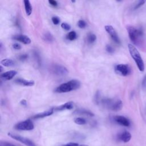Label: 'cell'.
I'll return each mask as SVG.
<instances>
[{"label":"cell","mask_w":146,"mask_h":146,"mask_svg":"<svg viewBox=\"0 0 146 146\" xmlns=\"http://www.w3.org/2000/svg\"><path fill=\"white\" fill-rule=\"evenodd\" d=\"M81 86L80 82L77 79H72L58 86L54 92L56 93H66L78 90Z\"/></svg>","instance_id":"cell-1"},{"label":"cell","mask_w":146,"mask_h":146,"mask_svg":"<svg viewBox=\"0 0 146 146\" xmlns=\"http://www.w3.org/2000/svg\"><path fill=\"white\" fill-rule=\"evenodd\" d=\"M100 104L105 108L113 111H120L123 108V102L120 99L103 98L102 99Z\"/></svg>","instance_id":"cell-2"},{"label":"cell","mask_w":146,"mask_h":146,"mask_svg":"<svg viewBox=\"0 0 146 146\" xmlns=\"http://www.w3.org/2000/svg\"><path fill=\"white\" fill-rule=\"evenodd\" d=\"M128 48L129 54L131 57L133 58V60L135 62L138 69L141 72L144 71L145 68L144 63L137 49L135 46L130 43L128 44Z\"/></svg>","instance_id":"cell-3"},{"label":"cell","mask_w":146,"mask_h":146,"mask_svg":"<svg viewBox=\"0 0 146 146\" xmlns=\"http://www.w3.org/2000/svg\"><path fill=\"white\" fill-rule=\"evenodd\" d=\"M127 30L128 31V36L130 40L135 44H139L141 38L143 35V31L141 29H137L135 27L128 25L127 26Z\"/></svg>","instance_id":"cell-4"},{"label":"cell","mask_w":146,"mask_h":146,"mask_svg":"<svg viewBox=\"0 0 146 146\" xmlns=\"http://www.w3.org/2000/svg\"><path fill=\"white\" fill-rule=\"evenodd\" d=\"M50 70L52 74L59 76H65L68 73V71L66 67L58 64H55L51 66Z\"/></svg>","instance_id":"cell-5"},{"label":"cell","mask_w":146,"mask_h":146,"mask_svg":"<svg viewBox=\"0 0 146 146\" xmlns=\"http://www.w3.org/2000/svg\"><path fill=\"white\" fill-rule=\"evenodd\" d=\"M14 128L20 131H31L34 128V125L30 119H27L17 123Z\"/></svg>","instance_id":"cell-6"},{"label":"cell","mask_w":146,"mask_h":146,"mask_svg":"<svg viewBox=\"0 0 146 146\" xmlns=\"http://www.w3.org/2000/svg\"><path fill=\"white\" fill-rule=\"evenodd\" d=\"M7 135L9 136H10L12 139L23 143V144L26 145V146H36L33 141H31L29 139L26 138L25 137H23V136H20L18 135L14 134V133H12L10 132H9L7 133Z\"/></svg>","instance_id":"cell-7"},{"label":"cell","mask_w":146,"mask_h":146,"mask_svg":"<svg viewBox=\"0 0 146 146\" xmlns=\"http://www.w3.org/2000/svg\"><path fill=\"white\" fill-rule=\"evenodd\" d=\"M115 72L123 76H126L130 74L131 68L128 65L125 64H119L115 67Z\"/></svg>","instance_id":"cell-8"},{"label":"cell","mask_w":146,"mask_h":146,"mask_svg":"<svg viewBox=\"0 0 146 146\" xmlns=\"http://www.w3.org/2000/svg\"><path fill=\"white\" fill-rule=\"evenodd\" d=\"M104 29L114 42H115L117 44L120 43V38L116 31L111 25H106L104 26Z\"/></svg>","instance_id":"cell-9"},{"label":"cell","mask_w":146,"mask_h":146,"mask_svg":"<svg viewBox=\"0 0 146 146\" xmlns=\"http://www.w3.org/2000/svg\"><path fill=\"white\" fill-rule=\"evenodd\" d=\"M113 120L117 124L124 126V127H129L131 124L130 121L128 119L125 117V116L121 115H116L113 117Z\"/></svg>","instance_id":"cell-10"},{"label":"cell","mask_w":146,"mask_h":146,"mask_svg":"<svg viewBox=\"0 0 146 146\" xmlns=\"http://www.w3.org/2000/svg\"><path fill=\"white\" fill-rule=\"evenodd\" d=\"M12 38L14 40L19 41V42H20L23 44H29L31 43V42L30 38L29 36H27V35H23V34L15 35L13 36Z\"/></svg>","instance_id":"cell-11"},{"label":"cell","mask_w":146,"mask_h":146,"mask_svg":"<svg viewBox=\"0 0 146 146\" xmlns=\"http://www.w3.org/2000/svg\"><path fill=\"white\" fill-rule=\"evenodd\" d=\"M131 134L127 131H123L119 133L117 135L118 139L124 143L128 142L131 140Z\"/></svg>","instance_id":"cell-12"},{"label":"cell","mask_w":146,"mask_h":146,"mask_svg":"<svg viewBox=\"0 0 146 146\" xmlns=\"http://www.w3.org/2000/svg\"><path fill=\"white\" fill-rule=\"evenodd\" d=\"M54 108H51V109H49V110H48L47 111H45L44 112H42L35 114L34 116H33L31 117L33 119H34L44 118L45 117L49 116L51 115L54 113Z\"/></svg>","instance_id":"cell-13"},{"label":"cell","mask_w":146,"mask_h":146,"mask_svg":"<svg viewBox=\"0 0 146 146\" xmlns=\"http://www.w3.org/2000/svg\"><path fill=\"white\" fill-rule=\"evenodd\" d=\"M14 82L18 84L26 86V87H30L34 85L35 82L34 80H26L22 78H17L15 79Z\"/></svg>","instance_id":"cell-14"},{"label":"cell","mask_w":146,"mask_h":146,"mask_svg":"<svg viewBox=\"0 0 146 146\" xmlns=\"http://www.w3.org/2000/svg\"><path fill=\"white\" fill-rule=\"evenodd\" d=\"M74 103L72 102H68L60 106L56 107L54 108L55 111H63V110H70L74 108Z\"/></svg>","instance_id":"cell-15"},{"label":"cell","mask_w":146,"mask_h":146,"mask_svg":"<svg viewBox=\"0 0 146 146\" xmlns=\"http://www.w3.org/2000/svg\"><path fill=\"white\" fill-rule=\"evenodd\" d=\"M17 74V72L15 70H10L1 74V78L4 80H9L12 79Z\"/></svg>","instance_id":"cell-16"},{"label":"cell","mask_w":146,"mask_h":146,"mask_svg":"<svg viewBox=\"0 0 146 146\" xmlns=\"http://www.w3.org/2000/svg\"><path fill=\"white\" fill-rule=\"evenodd\" d=\"M74 113L78 114V115H84L88 116H94V113L91 112L89 110H86V109H77L74 112Z\"/></svg>","instance_id":"cell-17"},{"label":"cell","mask_w":146,"mask_h":146,"mask_svg":"<svg viewBox=\"0 0 146 146\" xmlns=\"http://www.w3.org/2000/svg\"><path fill=\"white\" fill-rule=\"evenodd\" d=\"M42 39L45 42L48 43H52L54 40L53 35L50 32L48 31L44 33V34L42 36Z\"/></svg>","instance_id":"cell-18"},{"label":"cell","mask_w":146,"mask_h":146,"mask_svg":"<svg viewBox=\"0 0 146 146\" xmlns=\"http://www.w3.org/2000/svg\"><path fill=\"white\" fill-rule=\"evenodd\" d=\"M25 9L27 15H30L32 13V6L30 3V2L28 0L23 1Z\"/></svg>","instance_id":"cell-19"},{"label":"cell","mask_w":146,"mask_h":146,"mask_svg":"<svg viewBox=\"0 0 146 146\" xmlns=\"http://www.w3.org/2000/svg\"><path fill=\"white\" fill-rule=\"evenodd\" d=\"M1 66H3L5 67H11L14 65V62L9 58L3 59L1 61Z\"/></svg>","instance_id":"cell-20"},{"label":"cell","mask_w":146,"mask_h":146,"mask_svg":"<svg viewBox=\"0 0 146 146\" xmlns=\"http://www.w3.org/2000/svg\"><path fill=\"white\" fill-rule=\"evenodd\" d=\"M96 40V36L91 33H89L87 35V42L90 43H94Z\"/></svg>","instance_id":"cell-21"},{"label":"cell","mask_w":146,"mask_h":146,"mask_svg":"<svg viewBox=\"0 0 146 146\" xmlns=\"http://www.w3.org/2000/svg\"><path fill=\"white\" fill-rule=\"evenodd\" d=\"M76 38H77V34L75 31H71L69 32L66 35V38L69 40H74L76 39Z\"/></svg>","instance_id":"cell-22"},{"label":"cell","mask_w":146,"mask_h":146,"mask_svg":"<svg viewBox=\"0 0 146 146\" xmlns=\"http://www.w3.org/2000/svg\"><path fill=\"white\" fill-rule=\"evenodd\" d=\"M102 99V98L101 97V93L99 91H97L94 96V102L95 104H96L97 105L100 104Z\"/></svg>","instance_id":"cell-23"},{"label":"cell","mask_w":146,"mask_h":146,"mask_svg":"<svg viewBox=\"0 0 146 146\" xmlns=\"http://www.w3.org/2000/svg\"><path fill=\"white\" fill-rule=\"evenodd\" d=\"M74 122L78 125H84L86 124L87 123L86 119L82 117H76L74 119Z\"/></svg>","instance_id":"cell-24"},{"label":"cell","mask_w":146,"mask_h":146,"mask_svg":"<svg viewBox=\"0 0 146 146\" xmlns=\"http://www.w3.org/2000/svg\"><path fill=\"white\" fill-rule=\"evenodd\" d=\"M78 26L80 29H84V28H85L86 27L87 23H86V22L84 20L80 19V20H79L78 22Z\"/></svg>","instance_id":"cell-25"},{"label":"cell","mask_w":146,"mask_h":146,"mask_svg":"<svg viewBox=\"0 0 146 146\" xmlns=\"http://www.w3.org/2000/svg\"><path fill=\"white\" fill-rule=\"evenodd\" d=\"M145 1H143V0H141V1H138L136 5H135L134 7H133V9L134 10H136L137 9H139V7H140L141 6H143L145 3Z\"/></svg>","instance_id":"cell-26"},{"label":"cell","mask_w":146,"mask_h":146,"mask_svg":"<svg viewBox=\"0 0 146 146\" xmlns=\"http://www.w3.org/2000/svg\"><path fill=\"white\" fill-rule=\"evenodd\" d=\"M33 54H34V58H35V60L36 61V62L38 63V64H40V58L39 54L36 51H34Z\"/></svg>","instance_id":"cell-27"},{"label":"cell","mask_w":146,"mask_h":146,"mask_svg":"<svg viewBox=\"0 0 146 146\" xmlns=\"http://www.w3.org/2000/svg\"><path fill=\"white\" fill-rule=\"evenodd\" d=\"M60 26H61V27L63 29H64V30H65L66 31H68L71 29V26L69 24H68L67 23H66V22L62 23Z\"/></svg>","instance_id":"cell-28"},{"label":"cell","mask_w":146,"mask_h":146,"mask_svg":"<svg viewBox=\"0 0 146 146\" xmlns=\"http://www.w3.org/2000/svg\"><path fill=\"white\" fill-rule=\"evenodd\" d=\"M106 50L107 52H108L109 54H113L115 51V50L113 48V47L109 44H107L106 46Z\"/></svg>","instance_id":"cell-29"},{"label":"cell","mask_w":146,"mask_h":146,"mask_svg":"<svg viewBox=\"0 0 146 146\" xmlns=\"http://www.w3.org/2000/svg\"><path fill=\"white\" fill-rule=\"evenodd\" d=\"M51 20H52V22L53 24H54L55 25H58L60 23V19H59V17H58L56 16L52 17V18H51Z\"/></svg>","instance_id":"cell-30"},{"label":"cell","mask_w":146,"mask_h":146,"mask_svg":"<svg viewBox=\"0 0 146 146\" xmlns=\"http://www.w3.org/2000/svg\"><path fill=\"white\" fill-rule=\"evenodd\" d=\"M0 146H17L6 141H1Z\"/></svg>","instance_id":"cell-31"},{"label":"cell","mask_w":146,"mask_h":146,"mask_svg":"<svg viewBox=\"0 0 146 146\" xmlns=\"http://www.w3.org/2000/svg\"><path fill=\"white\" fill-rule=\"evenodd\" d=\"M28 57H29L28 54H23L20 55L19 56L18 58H19V59L21 61H25V60H26V59H27Z\"/></svg>","instance_id":"cell-32"},{"label":"cell","mask_w":146,"mask_h":146,"mask_svg":"<svg viewBox=\"0 0 146 146\" xmlns=\"http://www.w3.org/2000/svg\"><path fill=\"white\" fill-rule=\"evenodd\" d=\"M13 47L15 50H21V48H22L21 46L19 44L17 43H14V44H13Z\"/></svg>","instance_id":"cell-33"},{"label":"cell","mask_w":146,"mask_h":146,"mask_svg":"<svg viewBox=\"0 0 146 146\" xmlns=\"http://www.w3.org/2000/svg\"><path fill=\"white\" fill-rule=\"evenodd\" d=\"M48 3L50 5H51V6H54V7H56L58 6V2L54 0H49L48 1Z\"/></svg>","instance_id":"cell-34"},{"label":"cell","mask_w":146,"mask_h":146,"mask_svg":"<svg viewBox=\"0 0 146 146\" xmlns=\"http://www.w3.org/2000/svg\"><path fill=\"white\" fill-rule=\"evenodd\" d=\"M63 146H79L78 143H74V142H70L66 144Z\"/></svg>","instance_id":"cell-35"},{"label":"cell","mask_w":146,"mask_h":146,"mask_svg":"<svg viewBox=\"0 0 146 146\" xmlns=\"http://www.w3.org/2000/svg\"><path fill=\"white\" fill-rule=\"evenodd\" d=\"M20 104L23 106H26L27 104V101L25 100V99H22L21 100L20 102Z\"/></svg>","instance_id":"cell-36"},{"label":"cell","mask_w":146,"mask_h":146,"mask_svg":"<svg viewBox=\"0 0 146 146\" xmlns=\"http://www.w3.org/2000/svg\"><path fill=\"white\" fill-rule=\"evenodd\" d=\"M142 86L143 87H145L146 86V75L144 77L143 81H142Z\"/></svg>","instance_id":"cell-37"},{"label":"cell","mask_w":146,"mask_h":146,"mask_svg":"<svg viewBox=\"0 0 146 146\" xmlns=\"http://www.w3.org/2000/svg\"><path fill=\"white\" fill-rule=\"evenodd\" d=\"M80 146H88V145H81Z\"/></svg>","instance_id":"cell-38"}]
</instances>
